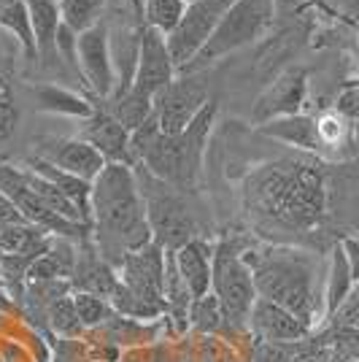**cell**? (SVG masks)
Here are the masks:
<instances>
[{
	"label": "cell",
	"mask_w": 359,
	"mask_h": 362,
	"mask_svg": "<svg viewBox=\"0 0 359 362\" xmlns=\"http://www.w3.org/2000/svg\"><path fill=\"white\" fill-rule=\"evenodd\" d=\"M329 192L324 163L300 151L257 168L243 187V203L259 230L311 233L327 216Z\"/></svg>",
	"instance_id": "1"
},
{
	"label": "cell",
	"mask_w": 359,
	"mask_h": 362,
	"mask_svg": "<svg viewBox=\"0 0 359 362\" xmlns=\"http://www.w3.org/2000/svg\"><path fill=\"white\" fill-rule=\"evenodd\" d=\"M273 16H276V0H235L222 16V22L216 25L208 44L195 57V62L181 74H197L213 62L225 60L227 54L238 52L243 46L254 44L257 38H262L270 30Z\"/></svg>",
	"instance_id": "5"
},
{
	"label": "cell",
	"mask_w": 359,
	"mask_h": 362,
	"mask_svg": "<svg viewBox=\"0 0 359 362\" xmlns=\"http://www.w3.org/2000/svg\"><path fill=\"white\" fill-rule=\"evenodd\" d=\"M76 138H81L90 146H95L105 163L133 165L130 133L124 130V124L111 111H95L90 119H84V127H81V133Z\"/></svg>",
	"instance_id": "17"
},
{
	"label": "cell",
	"mask_w": 359,
	"mask_h": 362,
	"mask_svg": "<svg viewBox=\"0 0 359 362\" xmlns=\"http://www.w3.org/2000/svg\"><path fill=\"white\" fill-rule=\"evenodd\" d=\"M78 76L90 84V90L98 98H114L117 68H114L111 33L105 25H98L78 35Z\"/></svg>",
	"instance_id": "12"
},
{
	"label": "cell",
	"mask_w": 359,
	"mask_h": 362,
	"mask_svg": "<svg viewBox=\"0 0 359 362\" xmlns=\"http://www.w3.org/2000/svg\"><path fill=\"white\" fill-rule=\"evenodd\" d=\"M319 122V136H322V144H324V149L327 146H341L346 138H348V130H351V124L346 117H341L338 111H329L324 114Z\"/></svg>",
	"instance_id": "34"
},
{
	"label": "cell",
	"mask_w": 359,
	"mask_h": 362,
	"mask_svg": "<svg viewBox=\"0 0 359 362\" xmlns=\"http://www.w3.org/2000/svg\"><path fill=\"white\" fill-rule=\"evenodd\" d=\"M73 305L81 325H84V330H98L105 319L114 314L108 300L98 298V295H90V292H73Z\"/></svg>",
	"instance_id": "32"
},
{
	"label": "cell",
	"mask_w": 359,
	"mask_h": 362,
	"mask_svg": "<svg viewBox=\"0 0 359 362\" xmlns=\"http://www.w3.org/2000/svg\"><path fill=\"white\" fill-rule=\"evenodd\" d=\"M14 222H28V219H25L22 211L8 200V195L0 192V225H14Z\"/></svg>",
	"instance_id": "39"
},
{
	"label": "cell",
	"mask_w": 359,
	"mask_h": 362,
	"mask_svg": "<svg viewBox=\"0 0 359 362\" xmlns=\"http://www.w3.org/2000/svg\"><path fill=\"white\" fill-rule=\"evenodd\" d=\"M35 157L84 181H95L100 176V170L108 165L100 157V151L81 138H41L35 144Z\"/></svg>",
	"instance_id": "14"
},
{
	"label": "cell",
	"mask_w": 359,
	"mask_h": 362,
	"mask_svg": "<svg viewBox=\"0 0 359 362\" xmlns=\"http://www.w3.org/2000/svg\"><path fill=\"white\" fill-rule=\"evenodd\" d=\"M341 117H346V119H359V87H354V90H346L341 98H338V108H335Z\"/></svg>",
	"instance_id": "38"
},
{
	"label": "cell",
	"mask_w": 359,
	"mask_h": 362,
	"mask_svg": "<svg viewBox=\"0 0 359 362\" xmlns=\"http://www.w3.org/2000/svg\"><path fill=\"white\" fill-rule=\"evenodd\" d=\"M332 327H351V330H359V281L354 284V289L348 292V298L343 300V305L335 311Z\"/></svg>",
	"instance_id": "36"
},
{
	"label": "cell",
	"mask_w": 359,
	"mask_h": 362,
	"mask_svg": "<svg viewBox=\"0 0 359 362\" xmlns=\"http://www.w3.org/2000/svg\"><path fill=\"white\" fill-rule=\"evenodd\" d=\"M308 98V71L305 68H286L270 81L262 90V95L254 100V111L252 119L254 124H265V122L281 119V117H292V114H302V103Z\"/></svg>",
	"instance_id": "13"
},
{
	"label": "cell",
	"mask_w": 359,
	"mask_h": 362,
	"mask_svg": "<svg viewBox=\"0 0 359 362\" xmlns=\"http://www.w3.org/2000/svg\"><path fill=\"white\" fill-rule=\"evenodd\" d=\"M292 362H338V360H335L329 344H324L322 338H316V341L308 338V341H302V346L298 349V354H295Z\"/></svg>",
	"instance_id": "37"
},
{
	"label": "cell",
	"mask_w": 359,
	"mask_h": 362,
	"mask_svg": "<svg viewBox=\"0 0 359 362\" xmlns=\"http://www.w3.org/2000/svg\"><path fill=\"white\" fill-rule=\"evenodd\" d=\"M44 319H46V325L57 332L60 338H78V335L84 332V325H81V319L76 314L73 292L49 303L44 308Z\"/></svg>",
	"instance_id": "31"
},
{
	"label": "cell",
	"mask_w": 359,
	"mask_h": 362,
	"mask_svg": "<svg viewBox=\"0 0 359 362\" xmlns=\"http://www.w3.org/2000/svg\"><path fill=\"white\" fill-rule=\"evenodd\" d=\"M249 332L257 341H278V344H302L311 338V327L302 325L292 311L276 303L257 298L249 314Z\"/></svg>",
	"instance_id": "16"
},
{
	"label": "cell",
	"mask_w": 359,
	"mask_h": 362,
	"mask_svg": "<svg viewBox=\"0 0 359 362\" xmlns=\"http://www.w3.org/2000/svg\"><path fill=\"white\" fill-rule=\"evenodd\" d=\"M30 11L33 33H35V46L38 57L44 65H52L57 60V33H60V0H25Z\"/></svg>",
	"instance_id": "21"
},
{
	"label": "cell",
	"mask_w": 359,
	"mask_h": 362,
	"mask_svg": "<svg viewBox=\"0 0 359 362\" xmlns=\"http://www.w3.org/2000/svg\"><path fill=\"white\" fill-rule=\"evenodd\" d=\"M52 241V233L33 222H14L0 225V249L3 255H28V252H44Z\"/></svg>",
	"instance_id": "25"
},
{
	"label": "cell",
	"mask_w": 359,
	"mask_h": 362,
	"mask_svg": "<svg viewBox=\"0 0 359 362\" xmlns=\"http://www.w3.org/2000/svg\"><path fill=\"white\" fill-rule=\"evenodd\" d=\"M302 344H278V341H257L252 362H292Z\"/></svg>",
	"instance_id": "33"
},
{
	"label": "cell",
	"mask_w": 359,
	"mask_h": 362,
	"mask_svg": "<svg viewBox=\"0 0 359 362\" xmlns=\"http://www.w3.org/2000/svg\"><path fill=\"white\" fill-rule=\"evenodd\" d=\"M246 246H238V241L213 243V279H211V292L219 298L225 308L227 327L233 330H249V314L257 303V287L252 268L243 257Z\"/></svg>",
	"instance_id": "6"
},
{
	"label": "cell",
	"mask_w": 359,
	"mask_h": 362,
	"mask_svg": "<svg viewBox=\"0 0 359 362\" xmlns=\"http://www.w3.org/2000/svg\"><path fill=\"white\" fill-rule=\"evenodd\" d=\"M176 268H179L184 284L189 287L192 298H203L211 292V279H213V243L203 235L184 243L173 252Z\"/></svg>",
	"instance_id": "18"
},
{
	"label": "cell",
	"mask_w": 359,
	"mask_h": 362,
	"mask_svg": "<svg viewBox=\"0 0 359 362\" xmlns=\"http://www.w3.org/2000/svg\"><path fill=\"white\" fill-rule=\"evenodd\" d=\"M216 117H219V106H216V100H208L203 111L187 124V130L179 133L181 157H184V192H195L200 184L206 149H208V138L213 133Z\"/></svg>",
	"instance_id": "15"
},
{
	"label": "cell",
	"mask_w": 359,
	"mask_h": 362,
	"mask_svg": "<svg viewBox=\"0 0 359 362\" xmlns=\"http://www.w3.org/2000/svg\"><path fill=\"white\" fill-rule=\"evenodd\" d=\"M0 192L8 195V200L14 203L16 209L22 211V216L33 222V225L44 227L46 233L52 235H62V238H78L84 241L87 233H92L90 225H78V222H71L60 214H54L52 209H46V203L35 195L28 179L22 176V168L19 165H8V163H0Z\"/></svg>",
	"instance_id": "8"
},
{
	"label": "cell",
	"mask_w": 359,
	"mask_h": 362,
	"mask_svg": "<svg viewBox=\"0 0 359 362\" xmlns=\"http://www.w3.org/2000/svg\"><path fill=\"white\" fill-rule=\"evenodd\" d=\"M16 122H19V108L14 103V95H11V87L8 81L0 76V141L14 133Z\"/></svg>",
	"instance_id": "35"
},
{
	"label": "cell",
	"mask_w": 359,
	"mask_h": 362,
	"mask_svg": "<svg viewBox=\"0 0 359 362\" xmlns=\"http://www.w3.org/2000/svg\"><path fill=\"white\" fill-rule=\"evenodd\" d=\"M105 0H60V19L76 35L103 25Z\"/></svg>",
	"instance_id": "28"
},
{
	"label": "cell",
	"mask_w": 359,
	"mask_h": 362,
	"mask_svg": "<svg viewBox=\"0 0 359 362\" xmlns=\"http://www.w3.org/2000/svg\"><path fill=\"white\" fill-rule=\"evenodd\" d=\"M243 257L254 276L257 298L281 305L314 330L324 317V292H319L316 262L311 255L278 246V243H259L246 246Z\"/></svg>",
	"instance_id": "3"
},
{
	"label": "cell",
	"mask_w": 359,
	"mask_h": 362,
	"mask_svg": "<svg viewBox=\"0 0 359 362\" xmlns=\"http://www.w3.org/2000/svg\"><path fill=\"white\" fill-rule=\"evenodd\" d=\"M8 311H14V300H11L8 287H6L3 279H0V314H8Z\"/></svg>",
	"instance_id": "41"
},
{
	"label": "cell",
	"mask_w": 359,
	"mask_h": 362,
	"mask_svg": "<svg viewBox=\"0 0 359 362\" xmlns=\"http://www.w3.org/2000/svg\"><path fill=\"white\" fill-rule=\"evenodd\" d=\"M30 92L33 98H35L38 111H46V114L76 117V119H90L92 114H95V106L87 98L65 90V87H57V84H33Z\"/></svg>",
	"instance_id": "22"
},
{
	"label": "cell",
	"mask_w": 359,
	"mask_h": 362,
	"mask_svg": "<svg viewBox=\"0 0 359 362\" xmlns=\"http://www.w3.org/2000/svg\"><path fill=\"white\" fill-rule=\"evenodd\" d=\"M0 28L14 35L19 46L25 49L28 57H38V46H35V33H33L30 11L25 0H14L11 6H6L0 11Z\"/></svg>",
	"instance_id": "29"
},
{
	"label": "cell",
	"mask_w": 359,
	"mask_h": 362,
	"mask_svg": "<svg viewBox=\"0 0 359 362\" xmlns=\"http://www.w3.org/2000/svg\"><path fill=\"white\" fill-rule=\"evenodd\" d=\"M141 6V19L151 30L163 33L165 38L179 28L187 11V0H135Z\"/></svg>",
	"instance_id": "27"
},
{
	"label": "cell",
	"mask_w": 359,
	"mask_h": 362,
	"mask_svg": "<svg viewBox=\"0 0 359 362\" xmlns=\"http://www.w3.org/2000/svg\"><path fill=\"white\" fill-rule=\"evenodd\" d=\"M338 6H341V11H343L348 19L359 22V0H338Z\"/></svg>",
	"instance_id": "42"
},
{
	"label": "cell",
	"mask_w": 359,
	"mask_h": 362,
	"mask_svg": "<svg viewBox=\"0 0 359 362\" xmlns=\"http://www.w3.org/2000/svg\"><path fill=\"white\" fill-rule=\"evenodd\" d=\"M187 3H195V0H187Z\"/></svg>",
	"instance_id": "44"
},
{
	"label": "cell",
	"mask_w": 359,
	"mask_h": 362,
	"mask_svg": "<svg viewBox=\"0 0 359 362\" xmlns=\"http://www.w3.org/2000/svg\"><path fill=\"white\" fill-rule=\"evenodd\" d=\"M233 3L235 0H195V3H187V11L181 16L179 28L167 35V52L176 62L179 74L195 62V57L203 52V46L208 44L216 25L222 22V16L227 14V8Z\"/></svg>",
	"instance_id": "7"
},
{
	"label": "cell",
	"mask_w": 359,
	"mask_h": 362,
	"mask_svg": "<svg viewBox=\"0 0 359 362\" xmlns=\"http://www.w3.org/2000/svg\"><path fill=\"white\" fill-rule=\"evenodd\" d=\"M208 84L200 74L176 76L160 95L154 98V117L165 136H179L208 103Z\"/></svg>",
	"instance_id": "9"
},
{
	"label": "cell",
	"mask_w": 359,
	"mask_h": 362,
	"mask_svg": "<svg viewBox=\"0 0 359 362\" xmlns=\"http://www.w3.org/2000/svg\"><path fill=\"white\" fill-rule=\"evenodd\" d=\"M346 257H348V265H351V276H354V284L359 281V241L357 238H343L341 241Z\"/></svg>",
	"instance_id": "40"
},
{
	"label": "cell",
	"mask_w": 359,
	"mask_h": 362,
	"mask_svg": "<svg viewBox=\"0 0 359 362\" xmlns=\"http://www.w3.org/2000/svg\"><path fill=\"white\" fill-rule=\"evenodd\" d=\"M135 176H138V187H141L143 206H146L151 241L163 246L165 252H176L184 243L197 238V222L184 192L154 179L149 170H143L141 165H135Z\"/></svg>",
	"instance_id": "4"
},
{
	"label": "cell",
	"mask_w": 359,
	"mask_h": 362,
	"mask_svg": "<svg viewBox=\"0 0 359 362\" xmlns=\"http://www.w3.org/2000/svg\"><path fill=\"white\" fill-rule=\"evenodd\" d=\"M0 257H3V249H0Z\"/></svg>",
	"instance_id": "45"
},
{
	"label": "cell",
	"mask_w": 359,
	"mask_h": 362,
	"mask_svg": "<svg viewBox=\"0 0 359 362\" xmlns=\"http://www.w3.org/2000/svg\"><path fill=\"white\" fill-rule=\"evenodd\" d=\"M119 284V273L114 265H108L95 241L84 246V255H78V262H76L73 279H71V287L73 292H90V295H98V298H105L114 292V287Z\"/></svg>",
	"instance_id": "20"
},
{
	"label": "cell",
	"mask_w": 359,
	"mask_h": 362,
	"mask_svg": "<svg viewBox=\"0 0 359 362\" xmlns=\"http://www.w3.org/2000/svg\"><path fill=\"white\" fill-rule=\"evenodd\" d=\"M22 168V176L28 179V184H30L33 189H35V195L41 197L46 203V209H52L54 214H60V216H65V219H71V222H78V225H90L92 227V222L84 216V214L76 209L73 203L68 200V197L62 195L60 189L52 184L49 179H44L41 173H35L33 168H28V165H19Z\"/></svg>",
	"instance_id": "26"
},
{
	"label": "cell",
	"mask_w": 359,
	"mask_h": 362,
	"mask_svg": "<svg viewBox=\"0 0 359 362\" xmlns=\"http://www.w3.org/2000/svg\"><path fill=\"white\" fill-rule=\"evenodd\" d=\"M354 289V276H351V265L346 257L341 241L332 246L329 252V268H327V281H324V317L332 319L335 311L343 305L348 292Z\"/></svg>",
	"instance_id": "24"
},
{
	"label": "cell",
	"mask_w": 359,
	"mask_h": 362,
	"mask_svg": "<svg viewBox=\"0 0 359 362\" xmlns=\"http://www.w3.org/2000/svg\"><path fill=\"white\" fill-rule=\"evenodd\" d=\"M95 246L108 265L119 271L124 257L151 243L146 206L133 165L108 163L92 181L90 197Z\"/></svg>",
	"instance_id": "2"
},
{
	"label": "cell",
	"mask_w": 359,
	"mask_h": 362,
	"mask_svg": "<svg viewBox=\"0 0 359 362\" xmlns=\"http://www.w3.org/2000/svg\"><path fill=\"white\" fill-rule=\"evenodd\" d=\"M189 327H195L197 332H206V335H219V332L230 330V327H227L225 308H222V303H219V298H216L213 292L192 300V308H189Z\"/></svg>",
	"instance_id": "30"
},
{
	"label": "cell",
	"mask_w": 359,
	"mask_h": 362,
	"mask_svg": "<svg viewBox=\"0 0 359 362\" xmlns=\"http://www.w3.org/2000/svg\"><path fill=\"white\" fill-rule=\"evenodd\" d=\"M257 133L273 138V141H281V144L302 151V154H322L324 151V144L319 136V122L311 114H292V117L265 122L257 127Z\"/></svg>",
	"instance_id": "19"
},
{
	"label": "cell",
	"mask_w": 359,
	"mask_h": 362,
	"mask_svg": "<svg viewBox=\"0 0 359 362\" xmlns=\"http://www.w3.org/2000/svg\"><path fill=\"white\" fill-rule=\"evenodd\" d=\"M119 281L143 303L165 314V249L151 241L119 265Z\"/></svg>",
	"instance_id": "11"
},
{
	"label": "cell",
	"mask_w": 359,
	"mask_h": 362,
	"mask_svg": "<svg viewBox=\"0 0 359 362\" xmlns=\"http://www.w3.org/2000/svg\"><path fill=\"white\" fill-rule=\"evenodd\" d=\"M28 168H33L35 173H41L44 179H49L57 189H60L62 195L68 197L71 203H73L78 211L84 214L87 219L92 222V214H90V197H92V181H84L78 179V176H73V173H65L62 168L52 165V163H46V160H41V157H28V163H25Z\"/></svg>",
	"instance_id": "23"
},
{
	"label": "cell",
	"mask_w": 359,
	"mask_h": 362,
	"mask_svg": "<svg viewBox=\"0 0 359 362\" xmlns=\"http://www.w3.org/2000/svg\"><path fill=\"white\" fill-rule=\"evenodd\" d=\"M11 3H14V0H0V11H3L6 6H11Z\"/></svg>",
	"instance_id": "43"
},
{
	"label": "cell",
	"mask_w": 359,
	"mask_h": 362,
	"mask_svg": "<svg viewBox=\"0 0 359 362\" xmlns=\"http://www.w3.org/2000/svg\"><path fill=\"white\" fill-rule=\"evenodd\" d=\"M176 76H179V68H176V62L167 52V38L163 33L151 30L143 25L138 30V65H135L130 95L154 103L160 90H165Z\"/></svg>",
	"instance_id": "10"
}]
</instances>
